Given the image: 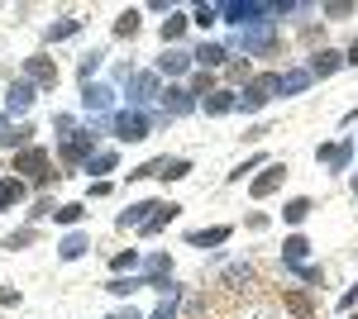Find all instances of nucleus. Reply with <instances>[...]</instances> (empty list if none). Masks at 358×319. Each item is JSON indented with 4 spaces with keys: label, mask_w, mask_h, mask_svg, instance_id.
Wrapping results in <instances>:
<instances>
[{
    "label": "nucleus",
    "mask_w": 358,
    "mask_h": 319,
    "mask_svg": "<svg viewBox=\"0 0 358 319\" xmlns=\"http://www.w3.org/2000/svg\"><path fill=\"white\" fill-rule=\"evenodd\" d=\"M310 210H315V205H310L306 195H296V200L282 205V219H287V224H306V214H310Z\"/></svg>",
    "instance_id": "a878e982"
},
{
    "label": "nucleus",
    "mask_w": 358,
    "mask_h": 319,
    "mask_svg": "<svg viewBox=\"0 0 358 319\" xmlns=\"http://www.w3.org/2000/svg\"><path fill=\"white\" fill-rule=\"evenodd\" d=\"M0 305H20V291H15V286H5V291H0Z\"/></svg>",
    "instance_id": "a18cd8bd"
},
{
    "label": "nucleus",
    "mask_w": 358,
    "mask_h": 319,
    "mask_svg": "<svg viewBox=\"0 0 358 319\" xmlns=\"http://www.w3.org/2000/svg\"><path fill=\"white\" fill-rule=\"evenodd\" d=\"M253 281V262H229L224 267V286H248Z\"/></svg>",
    "instance_id": "cd10ccee"
},
{
    "label": "nucleus",
    "mask_w": 358,
    "mask_h": 319,
    "mask_svg": "<svg viewBox=\"0 0 358 319\" xmlns=\"http://www.w3.org/2000/svg\"><path fill=\"white\" fill-rule=\"evenodd\" d=\"M138 20H143L138 10H120V15H115V38H134V34H138Z\"/></svg>",
    "instance_id": "393cba45"
},
{
    "label": "nucleus",
    "mask_w": 358,
    "mask_h": 319,
    "mask_svg": "<svg viewBox=\"0 0 358 319\" xmlns=\"http://www.w3.org/2000/svg\"><path fill=\"white\" fill-rule=\"evenodd\" d=\"M354 319H358V315H354Z\"/></svg>",
    "instance_id": "09e8293b"
},
{
    "label": "nucleus",
    "mask_w": 358,
    "mask_h": 319,
    "mask_svg": "<svg viewBox=\"0 0 358 319\" xmlns=\"http://www.w3.org/2000/svg\"><path fill=\"white\" fill-rule=\"evenodd\" d=\"M296 276L310 281V286H325V272H320V267H296Z\"/></svg>",
    "instance_id": "79ce46f5"
},
{
    "label": "nucleus",
    "mask_w": 358,
    "mask_h": 319,
    "mask_svg": "<svg viewBox=\"0 0 358 319\" xmlns=\"http://www.w3.org/2000/svg\"><path fill=\"white\" fill-rule=\"evenodd\" d=\"M277 81H282V72H263V77H253L244 86V96H239V110H263L277 96Z\"/></svg>",
    "instance_id": "f257e3e1"
},
{
    "label": "nucleus",
    "mask_w": 358,
    "mask_h": 319,
    "mask_svg": "<svg viewBox=\"0 0 358 319\" xmlns=\"http://www.w3.org/2000/svg\"><path fill=\"white\" fill-rule=\"evenodd\" d=\"M187 177H192V162H187V158H167L163 181H187Z\"/></svg>",
    "instance_id": "473e14b6"
},
{
    "label": "nucleus",
    "mask_w": 358,
    "mask_h": 319,
    "mask_svg": "<svg viewBox=\"0 0 358 319\" xmlns=\"http://www.w3.org/2000/svg\"><path fill=\"white\" fill-rule=\"evenodd\" d=\"M306 253H310V239H306V234H292V239L282 243V262L287 267H301Z\"/></svg>",
    "instance_id": "dca6fc26"
},
{
    "label": "nucleus",
    "mask_w": 358,
    "mask_h": 319,
    "mask_svg": "<svg viewBox=\"0 0 358 319\" xmlns=\"http://www.w3.org/2000/svg\"><path fill=\"white\" fill-rule=\"evenodd\" d=\"M306 86H310V72H306V67H292V72H282V81H277L282 96H301Z\"/></svg>",
    "instance_id": "a211bd4d"
},
{
    "label": "nucleus",
    "mask_w": 358,
    "mask_h": 319,
    "mask_svg": "<svg viewBox=\"0 0 358 319\" xmlns=\"http://www.w3.org/2000/svg\"><path fill=\"white\" fill-rule=\"evenodd\" d=\"M339 67H344V53H334V48H320V53L310 57V67H306V72H310V77H330V72H339Z\"/></svg>",
    "instance_id": "f8f14e48"
},
{
    "label": "nucleus",
    "mask_w": 358,
    "mask_h": 319,
    "mask_svg": "<svg viewBox=\"0 0 358 319\" xmlns=\"http://www.w3.org/2000/svg\"><path fill=\"white\" fill-rule=\"evenodd\" d=\"M62 158L67 162H91V129H77V138L62 143Z\"/></svg>",
    "instance_id": "4468645a"
},
{
    "label": "nucleus",
    "mask_w": 358,
    "mask_h": 319,
    "mask_svg": "<svg viewBox=\"0 0 358 319\" xmlns=\"http://www.w3.org/2000/svg\"><path fill=\"white\" fill-rule=\"evenodd\" d=\"M29 138H34V129H29V124H15V129H5V138H0V143H5V148H15V143H20V148H34Z\"/></svg>",
    "instance_id": "7c9ffc66"
},
{
    "label": "nucleus",
    "mask_w": 358,
    "mask_h": 319,
    "mask_svg": "<svg viewBox=\"0 0 358 319\" xmlns=\"http://www.w3.org/2000/svg\"><path fill=\"white\" fill-rule=\"evenodd\" d=\"M77 29H82V20H57V24L48 29V43H62V38H72Z\"/></svg>",
    "instance_id": "f704fd0d"
},
{
    "label": "nucleus",
    "mask_w": 358,
    "mask_h": 319,
    "mask_svg": "<svg viewBox=\"0 0 358 319\" xmlns=\"http://www.w3.org/2000/svg\"><path fill=\"white\" fill-rule=\"evenodd\" d=\"M82 214H86V205H57L53 219L57 224H82Z\"/></svg>",
    "instance_id": "ea45409f"
},
{
    "label": "nucleus",
    "mask_w": 358,
    "mask_h": 319,
    "mask_svg": "<svg viewBox=\"0 0 358 319\" xmlns=\"http://www.w3.org/2000/svg\"><path fill=\"white\" fill-rule=\"evenodd\" d=\"M282 177H287V162H268V167H263V177H253V195H258V200H263V195H273L277 186H282Z\"/></svg>",
    "instance_id": "1a4fd4ad"
},
{
    "label": "nucleus",
    "mask_w": 358,
    "mask_h": 319,
    "mask_svg": "<svg viewBox=\"0 0 358 319\" xmlns=\"http://www.w3.org/2000/svg\"><path fill=\"white\" fill-rule=\"evenodd\" d=\"M229 234H234L229 224H215V229H196V234H187V243H192V248H215V243H224Z\"/></svg>",
    "instance_id": "f3484780"
},
{
    "label": "nucleus",
    "mask_w": 358,
    "mask_h": 319,
    "mask_svg": "<svg viewBox=\"0 0 358 319\" xmlns=\"http://www.w3.org/2000/svg\"><path fill=\"white\" fill-rule=\"evenodd\" d=\"M29 243H38V229H10V234H5V248H10V253H20Z\"/></svg>",
    "instance_id": "c756f323"
},
{
    "label": "nucleus",
    "mask_w": 358,
    "mask_h": 319,
    "mask_svg": "<svg viewBox=\"0 0 358 319\" xmlns=\"http://www.w3.org/2000/svg\"><path fill=\"white\" fill-rule=\"evenodd\" d=\"M192 62H196L192 53H182V48H167V53L158 57V72H167V77H182V72H187Z\"/></svg>",
    "instance_id": "2eb2a0df"
},
{
    "label": "nucleus",
    "mask_w": 358,
    "mask_h": 319,
    "mask_svg": "<svg viewBox=\"0 0 358 319\" xmlns=\"http://www.w3.org/2000/svg\"><path fill=\"white\" fill-rule=\"evenodd\" d=\"M24 77L34 81V86H43V91H53L57 86V62L43 57V53H34V57H24Z\"/></svg>",
    "instance_id": "39448f33"
},
{
    "label": "nucleus",
    "mask_w": 358,
    "mask_h": 319,
    "mask_svg": "<svg viewBox=\"0 0 358 319\" xmlns=\"http://www.w3.org/2000/svg\"><path fill=\"white\" fill-rule=\"evenodd\" d=\"M253 167H268V162H263V158H248V162H239V167L229 172V181H244V172H253Z\"/></svg>",
    "instance_id": "37998d69"
},
{
    "label": "nucleus",
    "mask_w": 358,
    "mask_h": 319,
    "mask_svg": "<svg viewBox=\"0 0 358 319\" xmlns=\"http://www.w3.org/2000/svg\"><path fill=\"white\" fill-rule=\"evenodd\" d=\"M196 62H201V72H215V67H224V57H229V48H224V43H201V48H196Z\"/></svg>",
    "instance_id": "ddd939ff"
},
{
    "label": "nucleus",
    "mask_w": 358,
    "mask_h": 319,
    "mask_svg": "<svg viewBox=\"0 0 358 319\" xmlns=\"http://www.w3.org/2000/svg\"><path fill=\"white\" fill-rule=\"evenodd\" d=\"M86 248H91V243H86V234H67V239H62V248H57V258H62V262H77Z\"/></svg>",
    "instance_id": "5701e85b"
},
{
    "label": "nucleus",
    "mask_w": 358,
    "mask_h": 319,
    "mask_svg": "<svg viewBox=\"0 0 358 319\" xmlns=\"http://www.w3.org/2000/svg\"><path fill=\"white\" fill-rule=\"evenodd\" d=\"M110 101H115L110 86H86V91H82V105H86V110H106Z\"/></svg>",
    "instance_id": "b1692460"
},
{
    "label": "nucleus",
    "mask_w": 358,
    "mask_h": 319,
    "mask_svg": "<svg viewBox=\"0 0 358 319\" xmlns=\"http://www.w3.org/2000/svg\"><path fill=\"white\" fill-rule=\"evenodd\" d=\"M187 24H192V15H182V10H167V20H163V43H177V38L187 34Z\"/></svg>",
    "instance_id": "6ab92c4d"
},
{
    "label": "nucleus",
    "mask_w": 358,
    "mask_h": 319,
    "mask_svg": "<svg viewBox=\"0 0 358 319\" xmlns=\"http://www.w3.org/2000/svg\"><path fill=\"white\" fill-rule=\"evenodd\" d=\"M34 105V81H10V91H5V110L10 114H24Z\"/></svg>",
    "instance_id": "9d476101"
},
{
    "label": "nucleus",
    "mask_w": 358,
    "mask_h": 319,
    "mask_svg": "<svg viewBox=\"0 0 358 319\" xmlns=\"http://www.w3.org/2000/svg\"><path fill=\"white\" fill-rule=\"evenodd\" d=\"M153 133V119L143 114V110H124V114H115V138L120 143H143Z\"/></svg>",
    "instance_id": "f03ea898"
},
{
    "label": "nucleus",
    "mask_w": 358,
    "mask_h": 319,
    "mask_svg": "<svg viewBox=\"0 0 358 319\" xmlns=\"http://www.w3.org/2000/svg\"><path fill=\"white\" fill-rule=\"evenodd\" d=\"M115 153H91V162H86V172H96V177H101V172H115Z\"/></svg>",
    "instance_id": "4c0bfd02"
},
{
    "label": "nucleus",
    "mask_w": 358,
    "mask_h": 319,
    "mask_svg": "<svg viewBox=\"0 0 358 319\" xmlns=\"http://www.w3.org/2000/svg\"><path fill=\"white\" fill-rule=\"evenodd\" d=\"M48 167H53L48 148H20V153H15V172H24L29 181H48V177H53Z\"/></svg>",
    "instance_id": "7ed1b4c3"
},
{
    "label": "nucleus",
    "mask_w": 358,
    "mask_h": 319,
    "mask_svg": "<svg viewBox=\"0 0 358 319\" xmlns=\"http://www.w3.org/2000/svg\"><path fill=\"white\" fill-rule=\"evenodd\" d=\"M177 214H182V205H177V200H167V205H163L158 214H153V219H148V224H143L138 234H163V229L172 224V219H177Z\"/></svg>",
    "instance_id": "aec40b11"
},
{
    "label": "nucleus",
    "mask_w": 358,
    "mask_h": 319,
    "mask_svg": "<svg viewBox=\"0 0 358 319\" xmlns=\"http://www.w3.org/2000/svg\"><path fill=\"white\" fill-rule=\"evenodd\" d=\"M244 48H253V53H268V48H273V24H258L253 34H244Z\"/></svg>",
    "instance_id": "bb28decb"
},
{
    "label": "nucleus",
    "mask_w": 358,
    "mask_h": 319,
    "mask_svg": "<svg viewBox=\"0 0 358 319\" xmlns=\"http://www.w3.org/2000/svg\"><path fill=\"white\" fill-rule=\"evenodd\" d=\"M282 310L292 319H315V300L306 291H296V286H287V291H282Z\"/></svg>",
    "instance_id": "6e6552de"
},
{
    "label": "nucleus",
    "mask_w": 358,
    "mask_h": 319,
    "mask_svg": "<svg viewBox=\"0 0 358 319\" xmlns=\"http://www.w3.org/2000/svg\"><path fill=\"white\" fill-rule=\"evenodd\" d=\"M167 172V158H153V162H143V167H134L129 172V181H143V177H163Z\"/></svg>",
    "instance_id": "72a5a7b5"
},
{
    "label": "nucleus",
    "mask_w": 358,
    "mask_h": 319,
    "mask_svg": "<svg viewBox=\"0 0 358 319\" xmlns=\"http://www.w3.org/2000/svg\"><path fill=\"white\" fill-rule=\"evenodd\" d=\"M192 96H201V101L215 96V77H210V72H196V77H192Z\"/></svg>",
    "instance_id": "e433bc0d"
},
{
    "label": "nucleus",
    "mask_w": 358,
    "mask_h": 319,
    "mask_svg": "<svg viewBox=\"0 0 358 319\" xmlns=\"http://www.w3.org/2000/svg\"><path fill=\"white\" fill-rule=\"evenodd\" d=\"M115 272H124V267H138V253H134V248H129V253H115Z\"/></svg>",
    "instance_id": "c03bdc74"
},
{
    "label": "nucleus",
    "mask_w": 358,
    "mask_h": 319,
    "mask_svg": "<svg viewBox=\"0 0 358 319\" xmlns=\"http://www.w3.org/2000/svg\"><path fill=\"white\" fill-rule=\"evenodd\" d=\"M20 200H24V181L20 177H0V210H10Z\"/></svg>",
    "instance_id": "4be33fe9"
},
{
    "label": "nucleus",
    "mask_w": 358,
    "mask_h": 319,
    "mask_svg": "<svg viewBox=\"0 0 358 319\" xmlns=\"http://www.w3.org/2000/svg\"><path fill=\"white\" fill-rule=\"evenodd\" d=\"M201 105H206V114H229V110H239V96H234V91H215V96H206Z\"/></svg>",
    "instance_id": "412c9836"
},
{
    "label": "nucleus",
    "mask_w": 358,
    "mask_h": 319,
    "mask_svg": "<svg viewBox=\"0 0 358 319\" xmlns=\"http://www.w3.org/2000/svg\"><path fill=\"white\" fill-rule=\"evenodd\" d=\"M101 62H106V53H101V48H91V53L82 57V67H77V77H82V86H91V72H96Z\"/></svg>",
    "instance_id": "2f4dec72"
},
{
    "label": "nucleus",
    "mask_w": 358,
    "mask_h": 319,
    "mask_svg": "<svg viewBox=\"0 0 358 319\" xmlns=\"http://www.w3.org/2000/svg\"><path fill=\"white\" fill-rule=\"evenodd\" d=\"M344 62H349V67H358V38L349 43V53H344Z\"/></svg>",
    "instance_id": "49530a36"
},
{
    "label": "nucleus",
    "mask_w": 358,
    "mask_h": 319,
    "mask_svg": "<svg viewBox=\"0 0 358 319\" xmlns=\"http://www.w3.org/2000/svg\"><path fill=\"white\" fill-rule=\"evenodd\" d=\"M315 158L325 162V167H334V172H344V167L354 162V143H325V148H320Z\"/></svg>",
    "instance_id": "9b49d317"
},
{
    "label": "nucleus",
    "mask_w": 358,
    "mask_h": 319,
    "mask_svg": "<svg viewBox=\"0 0 358 319\" xmlns=\"http://www.w3.org/2000/svg\"><path fill=\"white\" fill-rule=\"evenodd\" d=\"M158 96V77L153 72H143V77H134V101L143 105V101H153Z\"/></svg>",
    "instance_id": "c85d7f7f"
},
{
    "label": "nucleus",
    "mask_w": 358,
    "mask_h": 319,
    "mask_svg": "<svg viewBox=\"0 0 358 319\" xmlns=\"http://www.w3.org/2000/svg\"><path fill=\"white\" fill-rule=\"evenodd\" d=\"M192 110H196V96L187 91V86H167V91H163V114H167V119L192 114Z\"/></svg>",
    "instance_id": "0eeeda50"
},
{
    "label": "nucleus",
    "mask_w": 358,
    "mask_h": 319,
    "mask_svg": "<svg viewBox=\"0 0 358 319\" xmlns=\"http://www.w3.org/2000/svg\"><path fill=\"white\" fill-rule=\"evenodd\" d=\"M110 319H143V315H138L134 305H129V310H115V315H110Z\"/></svg>",
    "instance_id": "de8ad7c7"
},
{
    "label": "nucleus",
    "mask_w": 358,
    "mask_h": 319,
    "mask_svg": "<svg viewBox=\"0 0 358 319\" xmlns=\"http://www.w3.org/2000/svg\"><path fill=\"white\" fill-rule=\"evenodd\" d=\"M138 286H148V281H138V276H115L106 291H110V295H129V291H138Z\"/></svg>",
    "instance_id": "58836bf2"
},
{
    "label": "nucleus",
    "mask_w": 358,
    "mask_h": 319,
    "mask_svg": "<svg viewBox=\"0 0 358 319\" xmlns=\"http://www.w3.org/2000/svg\"><path fill=\"white\" fill-rule=\"evenodd\" d=\"M325 15L330 20H349L354 15V0H334V5H325Z\"/></svg>",
    "instance_id": "a19ab883"
},
{
    "label": "nucleus",
    "mask_w": 358,
    "mask_h": 319,
    "mask_svg": "<svg viewBox=\"0 0 358 319\" xmlns=\"http://www.w3.org/2000/svg\"><path fill=\"white\" fill-rule=\"evenodd\" d=\"M215 20H220V5H196L192 10V24H201V29H210Z\"/></svg>",
    "instance_id": "c9c22d12"
},
{
    "label": "nucleus",
    "mask_w": 358,
    "mask_h": 319,
    "mask_svg": "<svg viewBox=\"0 0 358 319\" xmlns=\"http://www.w3.org/2000/svg\"><path fill=\"white\" fill-rule=\"evenodd\" d=\"M158 210H163V200H134L129 210H120V219H115V224H120V229H143V224H148Z\"/></svg>",
    "instance_id": "423d86ee"
},
{
    "label": "nucleus",
    "mask_w": 358,
    "mask_h": 319,
    "mask_svg": "<svg viewBox=\"0 0 358 319\" xmlns=\"http://www.w3.org/2000/svg\"><path fill=\"white\" fill-rule=\"evenodd\" d=\"M220 15L229 24H273V20H263V15H277L273 5H258V0H234V5H220Z\"/></svg>",
    "instance_id": "20e7f679"
}]
</instances>
